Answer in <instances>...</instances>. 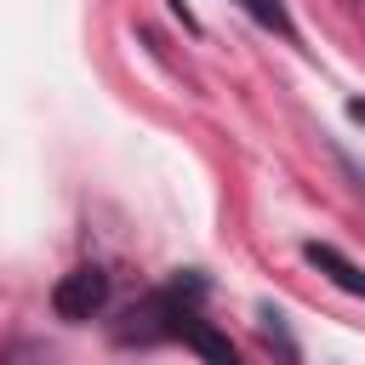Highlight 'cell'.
<instances>
[{"mask_svg": "<svg viewBox=\"0 0 365 365\" xmlns=\"http://www.w3.org/2000/svg\"><path fill=\"white\" fill-rule=\"evenodd\" d=\"M348 114H354V120H359V125H365V103H348Z\"/></svg>", "mask_w": 365, "mask_h": 365, "instance_id": "cell-6", "label": "cell"}, {"mask_svg": "<svg viewBox=\"0 0 365 365\" xmlns=\"http://www.w3.org/2000/svg\"><path fill=\"white\" fill-rule=\"evenodd\" d=\"M103 302H108V274L91 268V262H86V268H68V274L51 285V308H57V319H74V325H80V319H91Z\"/></svg>", "mask_w": 365, "mask_h": 365, "instance_id": "cell-1", "label": "cell"}, {"mask_svg": "<svg viewBox=\"0 0 365 365\" xmlns=\"http://www.w3.org/2000/svg\"><path fill=\"white\" fill-rule=\"evenodd\" d=\"M0 365H57V359H51V348H46V342L17 336L11 348H0Z\"/></svg>", "mask_w": 365, "mask_h": 365, "instance_id": "cell-4", "label": "cell"}, {"mask_svg": "<svg viewBox=\"0 0 365 365\" xmlns=\"http://www.w3.org/2000/svg\"><path fill=\"white\" fill-rule=\"evenodd\" d=\"M171 336H177V342H188V348H194V354H200L205 365H240V354H234V342H228V336H222V331H217L211 319H200L194 308H182V314H177V325H171Z\"/></svg>", "mask_w": 365, "mask_h": 365, "instance_id": "cell-2", "label": "cell"}, {"mask_svg": "<svg viewBox=\"0 0 365 365\" xmlns=\"http://www.w3.org/2000/svg\"><path fill=\"white\" fill-rule=\"evenodd\" d=\"M257 23H274V29H285V11H279V0H240Z\"/></svg>", "mask_w": 365, "mask_h": 365, "instance_id": "cell-5", "label": "cell"}, {"mask_svg": "<svg viewBox=\"0 0 365 365\" xmlns=\"http://www.w3.org/2000/svg\"><path fill=\"white\" fill-rule=\"evenodd\" d=\"M302 257H308L319 274H331L348 297H365V268H359V262H348L336 245H319V240H314V245H302Z\"/></svg>", "mask_w": 365, "mask_h": 365, "instance_id": "cell-3", "label": "cell"}]
</instances>
